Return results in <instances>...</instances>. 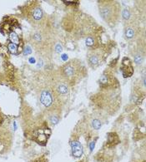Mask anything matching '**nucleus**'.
Masks as SVG:
<instances>
[{"mask_svg": "<svg viewBox=\"0 0 146 162\" xmlns=\"http://www.w3.org/2000/svg\"><path fill=\"white\" fill-rule=\"evenodd\" d=\"M99 14L107 23H114L118 17V8L114 2H104L99 6Z\"/></svg>", "mask_w": 146, "mask_h": 162, "instance_id": "f257e3e1", "label": "nucleus"}, {"mask_svg": "<svg viewBox=\"0 0 146 162\" xmlns=\"http://www.w3.org/2000/svg\"><path fill=\"white\" fill-rule=\"evenodd\" d=\"M63 72L67 79H73L77 76L78 73V67L74 62H69L63 67Z\"/></svg>", "mask_w": 146, "mask_h": 162, "instance_id": "f03ea898", "label": "nucleus"}, {"mask_svg": "<svg viewBox=\"0 0 146 162\" xmlns=\"http://www.w3.org/2000/svg\"><path fill=\"white\" fill-rule=\"evenodd\" d=\"M40 102L46 107H50L53 103V97L51 93L46 90L43 91L40 94Z\"/></svg>", "mask_w": 146, "mask_h": 162, "instance_id": "7ed1b4c3", "label": "nucleus"}, {"mask_svg": "<svg viewBox=\"0 0 146 162\" xmlns=\"http://www.w3.org/2000/svg\"><path fill=\"white\" fill-rule=\"evenodd\" d=\"M71 147H72V152H73V155L75 156V157H81L83 153H84V150H83V146L82 145L77 141V140H74V141H72L71 142Z\"/></svg>", "mask_w": 146, "mask_h": 162, "instance_id": "20e7f679", "label": "nucleus"}, {"mask_svg": "<svg viewBox=\"0 0 146 162\" xmlns=\"http://www.w3.org/2000/svg\"><path fill=\"white\" fill-rule=\"evenodd\" d=\"M55 91L59 95H66L69 92V87L64 82H61L57 84Z\"/></svg>", "mask_w": 146, "mask_h": 162, "instance_id": "39448f33", "label": "nucleus"}, {"mask_svg": "<svg viewBox=\"0 0 146 162\" xmlns=\"http://www.w3.org/2000/svg\"><path fill=\"white\" fill-rule=\"evenodd\" d=\"M43 10L41 9V8L36 7V8L33 9V13H32V17L35 21L41 20L43 19Z\"/></svg>", "mask_w": 146, "mask_h": 162, "instance_id": "423d86ee", "label": "nucleus"}, {"mask_svg": "<svg viewBox=\"0 0 146 162\" xmlns=\"http://www.w3.org/2000/svg\"><path fill=\"white\" fill-rule=\"evenodd\" d=\"M89 62L93 67H95V66L99 65V62H100V57L98 54H92V55H90V57H89Z\"/></svg>", "mask_w": 146, "mask_h": 162, "instance_id": "0eeeda50", "label": "nucleus"}, {"mask_svg": "<svg viewBox=\"0 0 146 162\" xmlns=\"http://www.w3.org/2000/svg\"><path fill=\"white\" fill-rule=\"evenodd\" d=\"M135 35V30L134 29L132 26L128 27L125 28V36L127 38H132Z\"/></svg>", "mask_w": 146, "mask_h": 162, "instance_id": "6e6552de", "label": "nucleus"}, {"mask_svg": "<svg viewBox=\"0 0 146 162\" xmlns=\"http://www.w3.org/2000/svg\"><path fill=\"white\" fill-rule=\"evenodd\" d=\"M9 37H10V40L12 41V42L13 43H14V44H19V36L17 35V33L14 32H12L11 33L9 34Z\"/></svg>", "mask_w": 146, "mask_h": 162, "instance_id": "1a4fd4ad", "label": "nucleus"}, {"mask_svg": "<svg viewBox=\"0 0 146 162\" xmlns=\"http://www.w3.org/2000/svg\"><path fill=\"white\" fill-rule=\"evenodd\" d=\"M8 48H9V50L11 53H14V54L18 51V47H17L16 44H14L13 42H11V43H9L8 45Z\"/></svg>", "mask_w": 146, "mask_h": 162, "instance_id": "9d476101", "label": "nucleus"}, {"mask_svg": "<svg viewBox=\"0 0 146 162\" xmlns=\"http://www.w3.org/2000/svg\"><path fill=\"white\" fill-rule=\"evenodd\" d=\"M86 42V45L88 47H93L95 43V40H94V37L92 36H89V37L86 38L85 40Z\"/></svg>", "mask_w": 146, "mask_h": 162, "instance_id": "9b49d317", "label": "nucleus"}, {"mask_svg": "<svg viewBox=\"0 0 146 162\" xmlns=\"http://www.w3.org/2000/svg\"><path fill=\"white\" fill-rule=\"evenodd\" d=\"M92 125H93V127H94V129L99 130L101 127V122L98 119H94L93 122H92Z\"/></svg>", "mask_w": 146, "mask_h": 162, "instance_id": "f8f14e48", "label": "nucleus"}, {"mask_svg": "<svg viewBox=\"0 0 146 162\" xmlns=\"http://www.w3.org/2000/svg\"><path fill=\"white\" fill-rule=\"evenodd\" d=\"M123 18L124 19H129V16H130V14H129V11L127 9H125L123 10Z\"/></svg>", "mask_w": 146, "mask_h": 162, "instance_id": "ddd939ff", "label": "nucleus"}, {"mask_svg": "<svg viewBox=\"0 0 146 162\" xmlns=\"http://www.w3.org/2000/svg\"><path fill=\"white\" fill-rule=\"evenodd\" d=\"M134 62H136L137 64H140L142 62V56L139 54H137L134 56Z\"/></svg>", "mask_w": 146, "mask_h": 162, "instance_id": "4468645a", "label": "nucleus"}, {"mask_svg": "<svg viewBox=\"0 0 146 162\" xmlns=\"http://www.w3.org/2000/svg\"><path fill=\"white\" fill-rule=\"evenodd\" d=\"M31 52H32V50H31L30 47L27 46L26 47V48H25V50H24V55H28L29 53H31Z\"/></svg>", "mask_w": 146, "mask_h": 162, "instance_id": "2eb2a0df", "label": "nucleus"}, {"mask_svg": "<svg viewBox=\"0 0 146 162\" xmlns=\"http://www.w3.org/2000/svg\"><path fill=\"white\" fill-rule=\"evenodd\" d=\"M0 120H1V116H0ZM0 123H1V122H0Z\"/></svg>", "mask_w": 146, "mask_h": 162, "instance_id": "dca6fc26", "label": "nucleus"}]
</instances>
